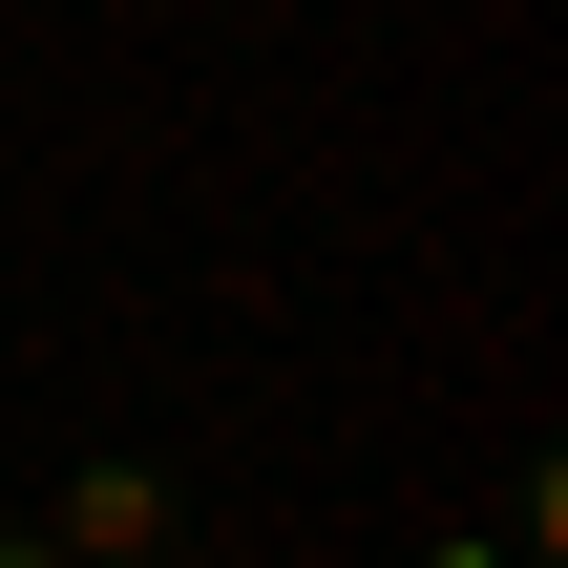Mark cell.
Listing matches in <instances>:
<instances>
[{"label":"cell","instance_id":"3","mask_svg":"<svg viewBox=\"0 0 568 568\" xmlns=\"http://www.w3.org/2000/svg\"><path fill=\"white\" fill-rule=\"evenodd\" d=\"M0 568H63V548H42V527H21V506H0Z\"/></svg>","mask_w":568,"mask_h":568},{"label":"cell","instance_id":"1","mask_svg":"<svg viewBox=\"0 0 568 568\" xmlns=\"http://www.w3.org/2000/svg\"><path fill=\"white\" fill-rule=\"evenodd\" d=\"M63 568H190V464H148V443H84L42 506H21Z\"/></svg>","mask_w":568,"mask_h":568},{"label":"cell","instance_id":"2","mask_svg":"<svg viewBox=\"0 0 568 568\" xmlns=\"http://www.w3.org/2000/svg\"><path fill=\"white\" fill-rule=\"evenodd\" d=\"M422 568H548V548H506V527H422Z\"/></svg>","mask_w":568,"mask_h":568}]
</instances>
